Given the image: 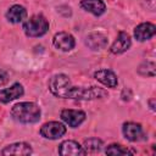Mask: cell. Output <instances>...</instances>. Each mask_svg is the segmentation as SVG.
Returning <instances> with one entry per match:
<instances>
[{"label": "cell", "instance_id": "e0dca14e", "mask_svg": "<svg viewBox=\"0 0 156 156\" xmlns=\"http://www.w3.org/2000/svg\"><path fill=\"white\" fill-rule=\"evenodd\" d=\"M27 17V10L22 5H12L7 12H6V18L11 23H20Z\"/></svg>", "mask_w": 156, "mask_h": 156}, {"label": "cell", "instance_id": "2e32d148", "mask_svg": "<svg viewBox=\"0 0 156 156\" xmlns=\"http://www.w3.org/2000/svg\"><path fill=\"white\" fill-rule=\"evenodd\" d=\"M85 45L91 50H102L107 45V37L101 33H90L85 37Z\"/></svg>", "mask_w": 156, "mask_h": 156}, {"label": "cell", "instance_id": "44dd1931", "mask_svg": "<svg viewBox=\"0 0 156 156\" xmlns=\"http://www.w3.org/2000/svg\"><path fill=\"white\" fill-rule=\"evenodd\" d=\"M9 80V76L4 69H0V87H2L4 84H6Z\"/></svg>", "mask_w": 156, "mask_h": 156}, {"label": "cell", "instance_id": "9c48e42d", "mask_svg": "<svg viewBox=\"0 0 156 156\" xmlns=\"http://www.w3.org/2000/svg\"><path fill=\"white\" fill-rule=\"evenodd\" d=\"M123 135L129 141H139L144 136V130L141 124L135 122H126L122 127Z\"/></svg>", "mask_w": 156, "mask_h": 156}, {"label": "cell", "instance_id": "ac0fdd59", "mask_svg": "<svg viewBox=\"0 0 156 156\" xmlns=\"http://www.w3.org/2000/svg\"><path fill=\"white\" fill-rule=\"evenodd\" d=\"M106 155H112V156H119V155H132L134 154L133 150H129L126 146H122L119 144H111L106 147L105 150Z\"/></svg>", "mask_w": 156, "mask_h": 156}, {"label": "cell", "instance_id": "8fae6325", "mask_svg": "<svg viewBox=\"0 0 156 156\" xmlns=\"http://www.w3.org/2000/svg\"><path fill=\"white\" fill-rule=\"evenodd\" d=\"M23 93H24V89H23L22 84L15 83L10 88L0 90V102L7 104V102H10L12 100H16V99L21 98L23 95Z\"/></svg>", "mask_w": 156, "mask_h": 156}, {"label": "cell", "instance_id": "5bb4252c", "mask_svg": "<svg viewBox=\"0 0 156 156\" xmlns=\"http://www.w3.org/2000/svg\"><path fill=\"white\" fill-rule=\"evenodd\" d=\"M32 147L29 144L24 143V141H18V143H13L10 144L7 146H5L1 151V155L4 156H9V155H30Z\"/></svg>", "mask_w": 156, "mask_h": 156}, {"label": "cell", "instance_id": "7c38bea8", "mask_svg": "<svg viewBox=\"0 0 156 156\" xmlns=\"http://www.w3.org/2000/svg\"><path fill=\"white\" fill-rule=\"evenodd\" d=\"M155 33H156V27L154 23H150V22L140 23L134 29V37L139 41H145L151 39L155 35Z\"/></svg>", "mask_w": 156, "mask_h": 156}, {"label": "cell", "instance_id": "8992f818", "mask_svg": "<svg viewBox=\"0 0 156 156\" xmlns=\"http://www.w3.org/2000/svg\"><path fill=\"white\" fill-rule=\"evenodd\" d=\"M61 119L71 128H77L78 126H80L84 121H85V112L80 111V110H71V108H66L61 111L60 115Z\"/></svg>", "mask_w": 156, "mask_h": 156}, {"label": "cell", "instance_id": "d6986e66", "mask_svg": "<svg viewBox=\"0 0 156 156\" xmlns=\"http://www.w3.org/2000/svg\"><path fill=\"white\" fill-rule=\"evenodd\" d=\"M83 147L87 152H99L102 147V141L98 138H89L84 141Z\"/></svg>", "mask_w": 156, "mask_h": 156}, {"label": "cell", "instance_id": "4fadbf2b", "mask_svg": "<svg viewBox=\"0 0 156 156\" xmlns=\"http://www.w3.org/2000/svg\"><path fill=\"white\" fill-rule=\"evenodd\" d=\"M94 78L107 88H116L118 84L117 76L111 69H99L94 73Z\"/></svg>", "mask_w": 156, "mask_h": 156}, {"label": "cell", "instance_id": "7402d4cb", "mask_svg": "<svg viewBox=\"0 0 156 156\" xmlns=\"http://www.w3.org/2000/svg\"><path fill=\"white\" fill-rule=\"evenodd\" d=\"M154 102H155V99H151V100L149 101L150 107H151V110H152V111H155V104H154Z\"/></svg>", "mask_w": 156, "mask_h": 156}, {"label": "cell", "instance_id": "277c9868", "mask_svg": "<svg viewBox=\"0 0 156 156\" xmlns=\"http://www.w3.org/2000/svg\"><path fill=\"white\" fill-rule=\"evenodd\" d=\"M72 83L71 79L68 78V76L63 74V73H57L54 74L48 83V88L50 90V93L56 96V98H61V99H66L67 91L71 88Z\"/></svg>", "mask_w": 156, "mask_h": 156}, {"label": "cell", "instance_id": "6da1fadb", "mask_svg": "<svg viewBox=\"0 0 156 156\" xmlns=\"http://www.w3.org/2000/svg\"><path fill=\"white\" fill-rule=\"evenodd\" d=\"M40 115H41L40 107L30 101L18 102L13 105L11 108V116L13 117V119L24 124L37 123L40 119Z\"/></svg>", "mask_w": 156, "mask_h": 156}, {"label": "cell", "instance_id": "52a82bcc", "mask_svg": "<svg viewBox=\"0 0 156 156\" xmlns=\"http://www.w3.org/2000/svg\"><path fill=\"white\" fill-rule=\"evenodd\" d=\"M52 44L56 49H58L61 51H65V52H68L72 49H74L76 40H74V37L72 34H69L67 32H58L54 35Z\"/></svg>", "mask_w": 156, "mask_h": 156}, {"label": "cell", "instance_id": "7a4b0ae2", "mask_svg": "<svg viewBox=\"0 0 156 156\" xmlns=\"http://www.w3.org/2000/svg\"><path fill=\"white\" fill-rule=\"evenodd\" d=\"M108 94L104 88L99 87H73L67 91L66 99H73V100H96V99H104Z\"/></svg>", "mask_w": 156, "mask_h": 156}, {"label": "cell", "instance_id": "30bf717a", "mask_svg": "<svg viewBox=\"0 0 156 156\" xmlns=\"http://www.w3.org/2000/svg\"><path fill=\"white\" fill-rule=\"evenodd\" d=\"M130 45H132V40H130L129 34L126 32H119L116 40L110 46V51L113 55H119V54L126 52L130 48Z\"/></svg>", "mask_w": 156, "mask_h": 156}, {"label": "cell", "instance_id": "ba28073f", "mask_svg": "<svg viewBox=\"0 0 156 156\" xmlns=\"http://www.w3.org/2000/svg\"><path fill=\"white\" fill-rule=\"evenodd\" d=\"M58 154L62 156H78V155H85L87 151L84 147L78 144L76 140H65L58 145L57 149Z\"/></svg>", "mask_w": 156, "mask_h": 156}, {"label": "cell", "instance_id": "ffe728a7", "mask_svg": "<svg viewBox=\"0 0 156 156\" xmlns=\"http://www.w3.org/2000/svg\"><path fill=\"white\" fill-rule=\"evenodd\" d=\"M155 62L152 61H146L143 62L139 68H138V73L140 76H146V77H155Z\"/></svg>", "mask_w": 156, "mask_h": 156}, {"label": "cell", "instance_id": "3957f363", "mask_svg": "<svg viewBox=\"0 0 156 156\" xmlns=\"http://www.w3.org/2000/svg\"><path fill=\"white\" fill-rule=\"evenodd\" d=\"M22 29L27 37H43L49 30V22L43 15H34L23 23Z\"/></svg>", "mask_w": 156, "mask_h": 156}, {"label": "cell", "instance_id": "9a60e30c", "mask_svg": "<svg viewBox=\"0 0 156 156\" xmlns=\"http://www.w3.org/2000/svg\"><path fill=\"white\" fill-rule=\"evenodd\" d=\"M79 5L83 10L93 13L96 17L104 15L106 11V5L102 0H82Z\"/></svg>", "mask_w": 156, "mask_h": 156}, {"label": "cell", "instance_id": "5b68a950", "mask_svg": "<svg viewBox=\"0 0 156 156\" xmlns=\"http://www.w3.org/2000/svg\"><path fill=\"white\" fill-rule=\"evenodd\" d=\"M65 134H66V127L61 122H56V121L46 122L40 128V135L49 140L60 139Z\"/></svg>", "mask_w": 156, "mask_h": 156}]
</instances>
